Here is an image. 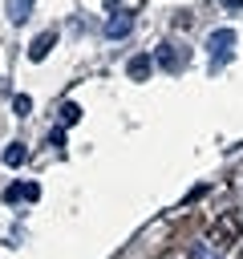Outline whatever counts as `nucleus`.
<instances>
[{
  "mask_svg": "<svg viewBox=\"0 0 243 259\" xmlns=\"http://www.w3.org/2000/svg\"><path fill=\"white\" fill-rule=\"evenodd\" d=\"M239 259H243V251H239Z\"/></svg>",
  "mask_w": 243,
  "mask_h": 259,
  "instance_id": "nucleus-14",
  "label": "nucleus"
},
{
  "mask_svg": "<svg viewBox=\"0 0 243 259\" xmlns=\"http://www.w3.org/2000/svg\"><path fill=\"white\" fill-rule=\"evenodd\" d=\"M150 65H154V57H146V53H142V57H134V61H130V77H134V81L150 77Z\"/></svg>",
  "mask_w": 243,
  "mask_h": 259,
  "instance_id": "nucleus-8",
  "label": "nucleus"
},
{
  "mask_svg": "<svg viewBox=\"0 0 243 259\" xmlns=\"http://www.w3.org/2000/svg\"><path fill=\"white\" fill-rule=\"evenodd\" d=\"M32 16V0H8V20L12 24H24Z\"/></svg>",
  "mask_w": 243,
  "mask_h": 259,
  "instance_id": "nucleus-7",
  "label": "nucleus"
},
{
  "mask_svg": "<svg viewBox=\"0 0 243 259\" xmlns=\"http://www.w3.org/2000/svg\"><path fill=\"white\" fill-rule=\"evenodd\" d=\"M239 239H243V214H239V210H223V214L207 227V243H211L215 251H231Z\"/></svg>",
  "mask_w": 243,
  "mask_h": 259,
  "instance_id": "nucleus-1",
  "label": "nucleus"
},
{
  "mask_svg": "<svg viewBox=\"0 0 243 259\" xmlns=\"http://www.w3.org/2000/svg\"><path fill=\"white\" fill-rule=\"evenodd\" d=\"M154 61H162V69L178 73V69H182V61H186V49H174V45H158Z\"/></svg>",
  "mask_w": 243,
  "mask_h": 259,
  "instance_id": "nucleus-3",
  "label": "nucleus"
},
{
  "mask_svg": "<svg viewBox=\"0 0 243 259\" xmlns=\"http://www.w3.org/2000/svg\"><path fill=\"white\" fill-rule=\"evenodd\" d=\"M130 28H134V12H117V16H109L105 36L109 40H122V36H130Z\"/></svg>",
  "mask_w": 243,
  "mask_h": 259,
  "instance_id": "nucleus-4",
  "label": "nucleus"
},
{
  "mask_svg": "<svg viewBox=\"0 0 243 259\" xmlns=\"http://www.w3.org/2000/svg\"><path fill=\"white\" fill-rule=\"evenodd\" d=\"M12 105H16V113H28V109H32V101H28V97H16Z\"/></svg>",
  "mask_w": 243,
  "mask_h": 259,
  "instance_id": "nucleus-10",
  "label": "nucleus"
},
{
  "mask_svg": "<svg viewBox=\"0 0 243 259\" xmlns=\"http://www.w3.org/2000/svg\"><path fill=\"white\" fill-rule=\"evenodd\" d=\"M223 4H227L231 12H239V8H243V0H223Z\"/></svg>",
  "mask_w": 243,
  "mask_h": 259,
  "instance_id": "nucleus-13",
  "label": "nucleus"
},
{
  "mask_svg": "<svg viewBox=\"0 0 243 259\" xmlns=\"http://www.w3.org/2000/svg\"><path fill=\"white\" fill-rule=\"evenodd\" d=\"M24 158H28V150H24L20 142H12V146L4 150V166H12V170H16V166H24Z\"/></svg>",
  "mask_w": 243,
  "mask_h": 259,
  "instance_id": "nucleus-9",
  "label": "nucleus"
},
{
  "mask_svg": "<svg viewBox=\"0 0 243 259\" xmlns=\"http://www.w3.org/2000/svg\"><path fill=\"white\" fill-rule=\"evenodd\" d=\"M4 198H8V202H32V198H36V186H32V182H12V186L4 190Z\"/></svg>",
  "mask_w": 243,
  "mask_h": 259,
  "instance_id": "nucleus-6",
  "label": "nucleus"
},
{
  "mask_svg": "<svg viewBox=\"0 0 243 259\" xmlns=\"http://www.w3.org/2000/svg\"><path fill=\"white\" fill-rule=\"evenodd\" d=\"M61 121H77V105H65L61 109Z\"/></svg>",
  "mask_w": 243,
  "mask_h": 259,
  "instance_id": "nucleus-11",
  "label": "nucleus"
},
{
  "mask_svg": "<svg viewBox=\"0 0 243 259\" xmlns=\"http://www.w3.org/2000/svg\"><path fill=\"white\" fill-rule=\"evenodd\" d=\"M231 45H235V32H231V28H219V32L211 36V69H223V65H227Z\"/></svg>",
  "mask_w": 243,
  "mask_h": 259,
  "instance_id": "nucleus-2",
  "label": "nucleus"
},
{
  "mask_svg": "<svg viewBox=\"0 0 243 259\" xmlns=\"http://www.w3.org/2000/svg\"><path fill=\"white\" fill-rule=\"evenodd\" d=\"M53 45H57V32L49 28V32H40V36L28 45V57H32V61H45V57L53 53Z\"/></svg>",
  "mask_w": 243,
  "mask_h": 259,
  "instance_id": "nucleus-5",
  "label": "nucleus"
},
{
  "mask_svg": "<svg viewBox=\"0 0 243 259\" xmlns=\"http://www.w3.org/2000/svg\"><path fill=\"white\" fill-rule=\"evenodd\" d=\"M158 259H190V255H186V251H162Z\"/></svg>",
  "mask_w": 243,
  "mask_h": 259,
  "instance_id": "nucleus-12",
  "label": "nucleus"
}]
</instances>
